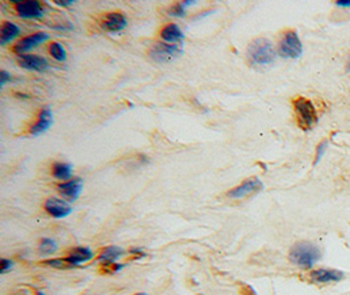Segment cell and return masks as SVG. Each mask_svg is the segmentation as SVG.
I'll return each mask as SVG.
<instances>
[{
  "mask_svg": "<svg viewBox=\"0 0 350 295\" xmlns=\"http://www.w3.org/2000/svg\"><path fill=\"white\" fill-rule=\"evenodd\" d=\"M20 34L19 26L15 24L10 23V21H4L2 24V29H0V43L6 45V43L11 42L15 37Z\"/></svg>",
  "mask_w": 350,
  "mask_h": 295,
  "instance_id": "cell-18",
  "label": "cell"
},
{
  "mask_svg": "<svg viewBox=\"0 0 350 295\" xmlns=\"http://www.w3.org/2000/svg\"><path fill=\"white\" fill-rule=\"evenodd\" d=\"M12 266H13V262L11 261V260L2 259V261H0V273L4 274V273L10 272L11 269H12Z\"/></svg>",
  "mask_w": 350,
  "mask_h": 295,
  "instance_id": "cell-25",
  "label": "cell"
},
{
  "mask_svg": "<svg viewBox=\"0 0 350 295\" xmlns=\"http://www.w3.org/2000/svg\"><path fill=\"white\" fill-rule=\"evenodd\" d=\"M47 38H49V36H47L46 33L37 32L34 33V34H32V36H28L25 37V38L20 39L19 42L13 46V51L16 52L19 56L25 55L26 51H29V50L34 49L36 46L43 43Z\"/></svg>",
  "mask_w": 350,
  "mask_h": 295,
  "instance_id": "cell-7",
  "label": "cell"
},
{
  "mask_svg": "<svg viewBox=\"0 0 350 295\" xmlns=\"http://www.w3.org/2000/svg\"><path fill=\"white\" fill-rule=\"evenodd\" d=\"M310 278L315 283H331V282H338L344 278V273L334 269L321 268L315 270L310 274Z\"/></svg>",
  "mask_w": 350,
  "mask_h": 295,
  "instance_id": "cell-12",
  "label": "cell"
},
{
  "mask_svg": "<svg viewBox=\"0 0 350 295\" xmlns=\"http://www.w3.org/2000/svg\"><path fill=\"white\" fill-rule=\"evenodd\" d=\"M37 295H45V294H43V292H41V291H38L37 292Z\"/></svg>",
  "mask_w": 350,
  "mask_h": 295,
  "instance_id": "cell-29",
  "label": "cell"
},
{
  "mask_svg": "<svg viewBox=\"0 0 350 295\" xmlns=\"http://www.w3.org/2000/svg\"><path fill=\"white\" fill-rule=\"evenodd\" d=\"M42 264H45V265H47V266H52V268H56V269H70V268H74V266H72L71 264H69V262L66 261V259L47 260V261H43Z\"/></svg>",
  "mask_w": 350,
  "mask_h": 295,
  "instance_id": "cell-22",
  "label": "cell"
},
{
  "mask_svg": "<svg viewBox=\"0 0 350 295\" xmlns=\"http://www.w3.org/2000/svg\"><path fill=\"white\" fill-rule=\"evenodd\" d=\"M122 255H124V251L121 248H118V247H106L98 255V261L101 262L102 265L108 266L114 264Z\"/></svg>",
  "mask_w": 350,
  "mask_h": 295,
  "instance_id": "cell-17",
  "label": "cell"
},
{
  "mask_svg": "<svg viewBox=\"0 0 350 295\" xmlns=\"http://www.w3.org/2000/svg\"><path fill=\"white\" fill-rule=\"evenodd\" d=\"M183 54V49L179 45H170L165 42H157L150 50L151 58L159 63H169L176 61Z\"/></svg>",
  "mask_w": 350,
  "mask_h": 295,
  "instance_id": "cell-5",
  "label": "cell"
},
{
  "mask_svg": "<svg viewBox=\"0 0 350 295\" xmlns=\"http://www.w3.org/2000/svg\"><path fill=\"white\" fill-rule=\"evenodd\" d=\"M338 7H342V8H350V0H338L336 2Z\"/></svg>",
  "mask_w": 350,
  "mask_h": 295,
  "instance_id": "cell-28",
  "label": "cell"
},
{
  "mask_svg": "<svg viewBox=\"0 0 350 295\" xmlns=\"http://www.w3.org/2000/svg\"><path fill=\"white\" fill-rule=\"evenodd\" d=\"M45 210L56 219H62V218H66V216L71 214L72 207L63 200L49 198L45 202Z\"/></svg>",
  "mask_w": 350,
  "mask_h": 295,
  "instance_id": "cell-11",
  "label": "cell"
},
{
  "mask_svg": "<svg viewBox=\"0 0 350 295\" xmlns=\"http://www.w3.org/2000/svg\"><path fill=\"white\" fill-rule=\"evenodd\" d=\"M278 52L283 58L297 59L303 54V45L295 30H287L283 34L278 46Z\"/></svg>",
  "mask_w": 350,
  "mask_h": 295,
  "instance_id": "cell-4",
  "label": "cell"
},
{
  "mask_svg": "<svg viewBox=\"0 0 350 295\" xmlns=\"http://www.w3.org/2000/svg\"><path fill=\"white\" fill-rule=\"evenodd\" d=\"M20 67H23L29 71H38L42 72L49 69V63L43 56L33 55V54H25V55H20L17 58Z\"/></svg>",
  "mask_w": 350,
  "mask_h": 295,
  "instance_id": "cell-10",
  "label": "cell"
},
{
  "mask_svg": "<svg viewBox=\"0 0 350 295\" xmlns=\"http://www.w3.org/2000/svg\"><path fill=\"white\" fill-rule=\"evenodd\" d=\"M83 189V180L75 177V179H71L69 181H65V183L59 184L58 192L59 194L65 198V200L70 201V202H74L79 198V196L82 194Z\"/></svg>",
  "mask_w": 350,
  "mask_h": 295,
  "instance_id": "cell-8",
  "label": "cell"
},
{
  "mask_svg": "<svg viewBox=\"0 0 350 295\" xmlns=\"http://www.w3.org/2000/svg\"><path fill=\"white\" fill-rule=\"evenodd\" d=\"M55 4L56 6H61V7H69L71 6V4H74V2L72 0H55Z\"/></svg>",
  "mask_w": 350,
  "mask_h": 295,
  "instance_id": "cell-27",
  "label": "cell"
},
{
  "mask_svg": "<svg viewBox=\"0 0 350 295\" xmlns=\"http://www.w3.org/2000/svg\"><path fill=\"white\" fill-rule=\"evenodd\" d=\"M293 106H294L298 126L302 130H310L318 122V111L311 100L299 96L293 101Z\"/></svg>",
  "mask_w": 350,
  "mask_h": 295,
  "instance_id": "cell-3",
  "label": "cell"
},
{
  "mask_svg": "<svg viewBox=\"0 0 350 295\" xmlns=\"http://www.w3.org/2000/svg\"><path fill=\"white\" fill-rule=\"evenodd\" d=\"M51 124H52L51 109H50L49 106H45L42 110L39 111L38 120H37L36 124L33 125L32 128H30L29 133L32 135L42 134V133H45V131L50 128V125Z\"/></svg>",
  "mask_w": 350,
  "mask_h": 295,
  "instance_id": "cell-14",
  "label": "cell"
},
{
  "mask_svg": "<svg viewBox=\"0 0 350 295\" xmlns=\"http://www.w3.org/2000/svg\"><path fill=\"white\" fill-rule=\"evenodd\" d=\"M93 257V253L89 248H85V247H78L70 253L67 257H65L66 261L71 264L72 266L80 265L82 262H87Z\"/></svg>",
  "mask_w": 350,
  "mask_h": 295,
  "instance_id": "cell-15",
  "label": "cell"
},
{
  "mask_svg": "<svg viewBox=\"0 0 350 295\" xmlns=\"http://www.w3.org/2000/svg\"><path fill=\"white\" fill-rule=\"evenodd\" d=\"M51 173L55 179L62 180L65 183V181L71 180L72 167L67 163H54L51 168Z\"/></svg>",
  "mask_w": 350,
  "mask_h": 295,
  "instance_id": "cell-19",
  "label": "cell"
},
{
  "mask_svg": "<svg viewBox=\"0 0 350 295\" xmlns=\"http://www.w3.org/2000/svg\"><path fill=\"white\" fill-rule=\"evenodd\" d=\"M249 62L257 66H269L275 61V50L268 38H256L248 46Z\"/></svg>",
  "mask_w": 350,
  "mask_h": 295,
  "instance_id": "cell-2",
  "label": "cell"
},
{
  "mask_svg": "<svg viewBox=\"0 0 350 295\" xmlns=\"http://www.w3.org/2000/svg\"><path fill=\"white\" fill-rule=\"evenodd\" d=\"M288 259L293 264L303 269H311L320 259V249L312 243H297L288 253Z\"/></svg>",
  "mask_w": 350,
  "mask_h": 295,
  "instance_id": "cell-1",
  "label": "cell"
},
{
  "mask_svg": "<svg viewBox=\"0 0 350 295\" xmlns=\"http://www.w3.org/2000/svg\"><path fill=\"white\" fill-rule=\"evenodd\" d=\"M17 15L23 19H41L43 8L38 2H13Z\"/></svg>",
  "mask_w": 350,
  "mask_h": 295,
  "instance_id": "cell-9",
  "label": "cell"
},
{
  "mask_svg": "<svg viewBox=\"0 0 350 295\" xmlns=\"http://www.w3.org/2000/svg\"><path fill=\"white\" fill-rule=\"evenodd\" d=\"M185 8H187V6H185L184 3H176L170 7L169 10H168V13L172 15V16L183 17L185 16Z\"/></svg>",
  "mask_w": 350,
  "mask_h": 295,
  "instance_id": "cell-23",
  "label": "cell"
},
{
  "mask_svg": "<svg viewBox=\"0 0 350 295\" xmlns=\"http://www.w3.org/2000/svg\"><path fill=\"white\" fill-rule=\"evenodd\" d=\"M347 71L350 72V62H349V65H347Z\"/></svg>",
  "mask_w": 350,
  "mask_h": 295,
  "instance_id": "cell-30",
  "label": "cell"
},
{
  "mask_svg": "<svg viewBox=\"0 0 350 295\" xmlns=\"http://www.w3.org/2000/svg\"><path fill=\"white\" fill-rule=\"evenodd\" d=\"M160 36L168 43H181L184 39L183 30L176 24H169V25L164 26L163 30L160 32Z\"/></svg>",
  "mask_w": 350,
  "mask_h": 295,
  "instance_id": "cell-16",
  "label": "cell"
},
{
  "mask_svg": "<svg viewBox=\"0 0 350 295\" xmlns=\"http://www.w3.org/2000/svg\"><path fill=\"white\" fill-rule=\"evenodd\" d=\"M126 25H128L126 17H125L122 13L118 12L108 13V15L105 16L104 23H102V28L110 33L121 32V30H124L125 28H126Z\"/></svg>",
  "mask_w": 350,
  "mask_h": 295,
  "instance_id": "cell-13",
  "label": "cell"
},
{
  "mask_svg": "<svg viewBox=\"0 0 350 295\" xmlns=\"http://www.w3.org/2000/svg\"><path fill=\"white\" fill-rule=\"evenodd\" d=\"M56 243L51 239H42L39 243V251L45 255H51L56 251Z\"/></svg>",
  "mask_w": 350,
  "mask_h": 295,
  "instance_id": "cell-21",
  "label": "cell"
},
{
  "mask_svg": "<svg viewBox=\"0 0 350 295\" xmlns=\"http://www.w3.org/2000/svg\"><path fill=\"white\" fill-rule=\"evenodd\" d=\"M135 295H147V294H144V292H139V294H135Z\"/></svg>",
  "mask_w": 350,
  "mask_h": 295,
  "instance_id": "cell-31",
  "label": "cell"
},
{
  "mask_svg": "<svg viewBox=\"0 0 350 295\" xmlns=\"http://www.w3.org/2000/svg\"><path fill=\"white\" fill-rule=\"evenodd\" d=\"M49 51L54 59L58 62H65L66 61V50L59 42H52L49 47Z\"/></svg>",
  "mask_w": 350,
  "mask_h": 295,
  "instance_id": "cell-20",
  "label": "cell"
},
{
  "mask_svg": "<svg viewBox=\"0 0 350 295\" xmlns=\"http://www.w3.org/2000/svg\"><path fill=\"white\" fill-rule=\"evenodd\" d=\"M11 80V75L7 71H0V87H4L7 82Z\"/></svg>",
  "mask_w": 350,
  "mask_h": 295,
  "instance_id": "cell-26",
  "label": "cell"
},
{
  "mask_svg": "<svg viewBox=\"0 0 350 295\" xmlns=\"http://www.w3.org/2000/svg\"><path fill=\"white\" fill-rule=\"evenodd\" d=\"M262 188H264V184L259 180V179H248L243 184H240L239 187L234 188L227 193V196L229 198H234V200H240V198H246V197L252 196V194L259 193L261 192Z\"/></svg>",
  "mask_w": 350,
  "mask_h": 295,
  "instance_id": "cell-6",
  "label": "cell"
},
{
  "mask_svg": "<svg viewBox=\"0 0 350 295\" xmlns=\"http://www.w3.org/2000/svg\"><path fill=\"white\" fill-rule=\"evenodd\" d=\"M327 147H328L327 141H323L320 144H319L318 147H316V155H315L314 165H316V164L321 160V157H323V155H324L325 151H327Z\"/></svg>",
  "mask_w": 350,
  "mask_h": 295,
  "instance_id": "cell-24",
  "label": "cell"
}]
</instances>
